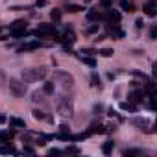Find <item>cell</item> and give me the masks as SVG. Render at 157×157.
Here are the masks:
<instances>
[{"label": "cell", "mask_w": 157, "mask_h": 157, "mask_svg": "<svg viewBox=\"0 0 157 157\" xmlns=\"http://www.w3.org/2000/svg\"><path fill=\"white\" fill-rule=\"evenodd\" d=\"M44 76H46V68H44V67L26 68V70L22 72V82H26V83H35V82L43 80Z\"/></svg>", "instance_id": "cell-1"}, {"label": "cell", "mask_w": 157, "mask_h": 157, "mask_svg": "<svg viewBox=\"0 0 157 157\" xmlns=\"http://www.w3.org/2000/svg\"><path fill=\"white\" fill-rule=\"evenodd\" d=\"M72 100L70 98H67V96H63V98H59V102H57V113L61 115V117H72Z\"/></svg>", "instance_id": "cell-3"}, {"label": "cell", "mask_w": 157, "mask_h": 157, "mask_svg": "<svg viewBox=\"0 0 157 157\" xmlns=\"http://www.w3.org/2000/svg\"><path fill=\"white\" fill-rule=\"evenodd\" d=\"M96 54H100V56H104V57H111L115 52H113V48H102V50H98Z\"/></svg>", "instance_id": "cell-26"}, {"label": "cell", "mask_w": 157, "mask_h": 157, "mask_svg": "<svg viewBox=\"0 0 157 157\" xmlns=\"http://www.w3.org/2000/svg\"><path fill=\"white\" fill-rule=\"evenodd\" d=\"M80 59L83 61V65H89V67H93V68L96 67V59H94L93 56H82Z\"/></svg>", "instance_id": "cell-15"}, {"label": "cell", "mask_w": 157, "mask_h": 157, "mask_svg": "<svg viewBox=\"0 0 157 157\" xmlns=\"http://www.w3.org/2000/svg\"><path fill=\"white\" fill-rule=\"evenodd\" d=\"M35 32H39V33H56V22H54V24H46V22H43V24L37 26Z\"/></svg>", "instance_id": "cell-6"}, {"label": "cell", "mask_w": 157, "mask_h": 157, "mask_svg": "<svg viewBox=\"0 0 157 157\" xmlns=\"http://www.w3.org/2000/svg\"><path fill=\"white\" fill-rule=\"evenodd\" d=\"M113 148H115V142H113V140H107V142H104V146H102V151H104L105 155H109V153L113 151Z\"/></svg>", "instance_id": "cell-17"}, {"label": "cell", "mask_w": 157, "mask_h": 157, "mask_svg": "<svg viewBox=\"0 0 157 157\" xmlns=\"http://www.w3.org/2000/svg\"><path fill=\"white\" fill-rule=\"evenodd\" d=\"M21 28H26V21H15L10 24V30H21Z\"/></svg>", "instance_id": "cell-21"}, {"label": "cell", "mask_w": 157, "mask_h": 157, "mask_svg": "<svg viewBox=\"0 0 157 157\" xmlns=\"http://www.w3.org/2000/svg\"><path fill=\"white\" fill-rule=\"evenodd\" d=\"M54 91H56L54 82H46V83L43 85V93H44V94H54Z\"/></svg>", "instance_id": "cell-16"}, {"label": "cell", "mask_w": 157, "mask_h": 157, "mask_svg": "<svg viewBox=\"0 0 157 157\" xmlns=\"http://www.w3.org/2000/svg\"><path fill=\"white\" fill-rule=\"evenodd\" d=\"M24 153H32V155H33V153H35V150H33V148H30V146H24Z\"/></svg>", "instance_id": "cell-38"}, {"label": "cell", "mask_w": 157, "mask_h": 157, "mask_svg": "<svg viewBox=\"0 0 157 157\" xmlns=\"http://www.w3.org/2000/svg\"><path fill=\"white\" fill-rule=\"evenodd\" d=\"M59 131H61V133H70L68 126H65V124H61V126H59Z\"/></svg>", "instance_id": "cell-35"}, {"label": "cell", "mask_w": 157, "mask_h": 157, "mask_svg": "<svg viewBox=\"0 0 157 157\" xmlns=\"http://www.w3.org/2000/svg\"><path fill=\"white\" fill-rule=\"evenodd\" d=\"M133 124H135V126H139L140 129H144L146 126H150V122H148L146 118H133Z\"/></svg>", "instance_id": "cell-22"}, {"label": "cell", "mask_w": 157, "mask_h": 157, "mask_svg": "<svg viewBox=\"0 0 157 157\" xmlns=\"http://www.w3.org/2000/svg\"><path fill=\"white\" fill-rule=\"evenodd\" d=\"M91 80H93V85H94V87H102V85H100V76H98L96 72H93Z\"/></svg>", "instance_id": "cell-28"}, {"label": "cell", "mask_w": 157, "mask_h": 157, "mask_svg": "<svg viewBox=\"0 0 157 157\" xmlns=\"http://www.w3.org/2000/svg\"><path fill=\"white\" fill-rule=\"evenodd\" d=\"M52 82L59 83L63 89H72V87H74V78H72L68 72H63V70H54Z\"/></svg>", "instance_id": "cell-2"}, {"label": "cell", "mask_w": 157, "mask_h": 157, "mask_svg": "<svg viewBox=\"0 0 157 157\" xmlns=\"http://www.w3.org/2000/svg\"><path fill=\"white\" fill-rule=\"evenodd\" d=\"M107 129H105V126H102V124H93L91 128H89V133L91 135H94V133H98V135H102V133H105Z\"/></svg>", "instance_id": "cell-11"}, {"label": "cell", "mask_w": 157, "mask_h": 157, "mask_svg": "<svg viewBox=\"0 0 157 157\" xmlns=\"http://www.w3.org/2000/svg\"><path fill=\"white\" fill-rule=\"evenodd\" d=\"M63 153H74V155H78V153H80V150H78L76 146H68V148H67Z\"/></svg>", "instance_id": "cell-30"}, {"label": "cell", "mask_w": 157, "mask_h": 157, "mask_svg": "<svg viewBox=\"0 0 157 157\" xmlns=\"http://www.w3.org/2000/svg\"><path fill=\"white\" fill-rule=\"evenodd\" d=\"M0 153H17V150H15L13 146L4 144V146H0Z\"/></svg>", "instance_id": "cell-25"}, {"label": "cell", "mask_w": 157, "mask_h": 157, "mask_svg": "<svg viewBox=\"0 0 157 157\" xmlns=\"http://www.w3.org/2000/svg\"><path fill=\"white\" fill-rule=\"evenodd\" d=\"M148 151L146 150H124V155L126 157H131V155H146Z\"/></svg>", "instance_id": "cell-18"}, {"label": "cell", "mask_w": 157, "mask_h": 157, "mask_svg": "<svg viewBox=\"0 0 157 157\" xmlns=\"http://www.w3.org/2000/svg\"><path fill=\"white\" fill-rule=\"evenodd\" d=\"M98 30H100V24H98V22H94V24H91V26L85 30V33H87V35H93V33H96Z\"/></svg>", "instance_id": "cell-24"}, {"label": "cell", "mask_w": 157, "mask_h": 157, "mask_svg": "<svg viewBox=\"0 0 157 157\" xmlns=\"http://www.w3.org/2000/svg\"><path fill=\"white\" fill-rule=\"evenodd\" d=\"M48 153H50V155H61V153H63V150H57V148H52V150H48Z\"/></svg>", "instance_id": "cell-33"}, {"label": "cell", "mask_w": 157, "mask_h": 157, "mask_svg": "<svg viewBox=\"0 0 157 157\" xmlns=\"http://www.w3.org/2000/svg\"><path fill=\"white\" fill-rule=\"evenodd\" d=\"M13 137H15V131L13 129H10V131H0V142H2V144H8Z\"/></svg>", "instance_id": "cell-9"}, {"label": "cell", "mask_w": 157, "mask_h": 157, "mask_svg": "<svg viewBox=\"0 0 157 157\" xmlns=\"http://www.w3.org/2000/svg\"><path fill=\"white\" fill-rule=\"evenodd\" d=\"M80 54H83V56H94L96 52L93 50V48H82V52Z\"/></svg>", "instance_id": "cell-31"}, {"label": "cell", "mask_w": 157, "mask_h": 157, "mask_svg": "<svg viewBox=\"0 0 157 157\" xmlns=\"http://www.w3.org/2000/svg\"><path fill=\"white\" fill-rule=\"evenodd\" d=\"M102 111H104V105H102V104L94 105V115H102Z\"/></svg>", "instance_id": "cell-32"}, {"label": "cell", "mask_w": 157, "mask_h": 157, "mask_svg": "<svg viewBox=\"0 0 157 157\" xmlns=\"http://www.w3.org/2000/svg\"><path fill=\"white\" fill-rule=\"evenodd\" d=\"M41 46V43L39 41H32V43H26V44H22L21 48H19V52H28V50H35V48H39Z\"/></svg>", "instance_id": "cell-10"}, {"label": "cell", "mask_w": 157, "mask_h": 157, "mask_svg": "<svg viewBox=\"0 0 157 157\" xmlns=\"http://www.w3.org/2000/svg\"><path fill=\"white\" fill-rule=\"evenodd\" d=\"M32 115H33V118H35V120H44V118H46V117H44V113H43V111H39V109H35Z\"/></svg>", "instance_id": "cell-27"}, {"label": "cell", "mask_w": 157, "mask_h": 157, "mask_svg": "<svg viewBox=\"0 0 157 157\" xmlns=\"http://www.w3.org/2000/svg\"><path fill=\"white\" fill-rule=\"evenodd\" d=\"M32 102L33 104H43L44 102V93H33L32 94Z\"/></svg>", "instance_id": "cell-20"}, {"label": "cell", "mask_w": 157, "mask_h": 157, "mask_svg": "<svg viewBox=\"0 0 157 157\" xmlns=\"http://www.w3.org/2000/svg\"><path fill=\"white\" fill-rule=\"evenodd\" d=\"M63 43H68V44H72L74 41H76V35H74V32H72V28H65V32H63Z\"/></svg>", "instance_id": "cell-8"}, {"label": "cell", "mask_w": 157, "mask_h": 157, "mask_svg": "<svg viewBox=\"0 0 157 157\" xmlns=\"http://www.w3.org/2000/svg\"><path fill=\"white\" fill-rule=\"evenodd\" d=\"M120 8H122L124 11H128V13L135 11V6H133L131 2H128V0H122V2H120Z\"/></svg>", "instance_id": "cell-19"}, {"label": "cell", "mask_w": 157, "mask_h": 157, "mask_svg": "<svg viewBox=\"0 0 157 157\" xmlns=\"http://www.w3.org/2000/svg\"><path fill=\"white\" fill-rule=\"evenodd\" d=\"M135 26H137V28L140 30V28L144 26V21H142V19H137V21H135Z\"/></svg>", "instance_id": "cell-36"}, {"label": "cell", "mask_w": 157, "mask_h": 157, "mask_svg": "<svg viewBox=\"0 0 157 157\" xmlns=\"http://www.w3.org/2000/svg\"><path fill=\"white\" fill-rule=\"evenodd\" d=\"M144 13H146L148 17H155V15H157V4H155V0H151V2H148V4L144 6Z\"/></svg>", "instance_id": "cell-7"}, {"label": "cell", "mask_w": 157, "mask_h": 157, "mask_svg": "<svg viewBox=\"0 0 157 157\" xmlns=\"http://www.w3.org/2000/svg\"><path fill=\"white\" fill-rule=\"evenodd\" d=\"M10 124H11L13 128H22V129L26 128V122L21 120V118H17V117H11V118H10Z\"/></svg>", "instance_id": "cell-14"}, {"label": "cell", "mask_w": 157, "mask_h": 157, "mask_svg": "<svg viewBox=\"0 0 157 157\" xmlns=\"http://www.w3.org/2000/svg\"><path fill=\"white\" fill-rule=\"evenodd\" d=\"M10 89L15 96H24V93H26V85L19 80H10Z\"/></svg>", "instance_id": "cell-4"}, {"label": "cell", "mask_w": 157, "mask_h": 157, "mask_svg": "<svg viewBox=\"0 0 157 157\" xmlns=\"http://www.w3.org/2000/svg\"><path fill=\"white\" fill-rule=\"evenodd\" d=\"M61 15H63L61 10H52V11H50V17H52L54 22H59V21H61Z\"/></svg>", "instance_id": "cell-23"}, {"label": "cell", "mask_w": 157, "mask_h": 157, "mask_svg": "<svg viewBox=\"0 0 157 157\" xmlns=\"http://www.w3.org/2000/svg\"><path fill=\"white\" fill-rule=\"evenodd\" d=\"M83 8L82 6H76V4H70L68 8H67V11H70V13H78V11H82Z\"/></svg>", "instance_id": "cell-29"}, {"label": "cell", "mask_w": 157, "mask_h": 157, "mask_svg": "<svg viewBox=\"0 0 157 157\" xmlns=\"http://www.w3.org/2000/svg\"><path fill=\"white\" fill-rule=\"evenodd\" d=\"M102 19V15L96 11V10H91L89 13H87V21H91V22H98Z\"/></svg>", "instance_id": "cell-13"}, {"label": "cell", "mask_w": 157, "mask_h": 157, "mask_svg": "<svg viewBox=\"0 0 157 157\" xmlns=\"http://www.w3.org/2000/svg\"><path fill=\"white\" fill-rule=\"evenodd\" d=\"M100 2H102L105 8H109V6H111V0H100Z\"/></svg>", "instance_id": "cell-39"}, {"label": "cell", "mask_w": 157, "mask_h": 157, "mask_svg": "<svg viewBox=\"0 0 157 157\" xmlns=\"http://www.w3.org/2000/svg\"><path fill=\"white\" fill-rule=\"evenodd\" d=\"M142 100H144V93H142V91L135 89V91H131V93H129V104L137 105V104H140Z\"/></svg>", "instance_id": "cell-5"}, {"label": "cell", "mask_w": 157, "mask_h": 157, "mask_svg": "<svg viewBox=\"0 0 157 157\" xmlns=\"http://www.w3.org/2000/svg\"><path fill=\"white\" fill-rule=\"evenodd\" d=\"M4 122H6V117H4V115H0V124H4Z\"/></svg>", "instance_id": "cell-40"}, {"label": "cell", "mask_w": 157, "mask_h": 157, "mask_svg": "<svg viewBox=\"0 0 157 157\" xmlns=\"http://www.w3.org/2000/svg\"><path fill=\"white\" fill-rule=\"evenodd\" d=\"M35 6H37V8H43V6H46V0H35Z\"/></svg>", "instance_id": "cell-37"}, {"label": "cell", "mask_w": 157, "mask_h": 157, "mask_svg": "<svg viewBox=\"0 0 157 157\" xmlns=\"http://www.w3.org/2000/svg\"><path fill=\"white\" fill-rule=\"evenodd\" d=\"M150 39H157V28H155V26L150 30Z\"/></svg>", "instance_id": "cell-34"}, {"label": "cell", "mask_w": 157, "mask_h": 157, "mask_svg": "<svg viewBox=\"0 0 157 157\" xmlns=\"http://www.w3.org/2000/svg\"><path fill=\"white\" fill-rule=\"evenodd\" d=\"M10 32H11V37H15V39H21V37L30 35V32H28L26 28H21V30H10Z\"/></svg>", "instance_id": "cell-12"}]
</instances>
